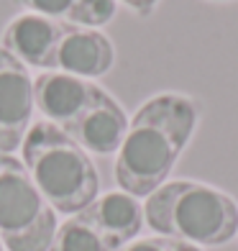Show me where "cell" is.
<instances>
[{
  "label": "cell",
  "mask_w": 238,
  "mask_h": 251,
  "mask_svg": "<svg viewBox=\"0 0 238 251\" xmlns=\"http://www.w3.org/2000/svg\"><path fill=\"white\" fill-rule=\"evenodd\" d=\"M200 105L182 93H159L136 110L116 159V182L133 198H149L172 175L192 139Z\"/></svg>",
  "instance_id": "cell-1"
},
{
  "label": "cell",
  "mask_w": 238,
  "mask_h": 251,
  "mask_svg": "<svg viewBox=\"0 0 238 251\" xmlns=\"http://www.w3.org/2000/svg\"><path fill=\"white\" fill-rule=\"evenodd\" d=\"M143 221L159 236L192 246H223L238 233V205L210 185L177 179L146 198Z\"/></svg>",
  "instance_id": "cell-2"
},
{
  "label": "cell",
  "mask_w": 238,
  "mask_h": 251,
  "mask_svg": "<svg viewBox=\"0 0 238 251\" xmlns=\"http://www.w3.org/2000/svg\"><path fill=\"white\" fill-rule=\"evenodd\" d=\"M21 146L24 167L54 213L77 215L97 198L100 179L93 159L56 126L33 123Z\"/></svg>",
  "instance_id": "cell-3"
},
{
  "label": "cell",
  "mask_w": 238,
  "mask_h": 251,
  "mask_svg": "<svg viewBox=\"0 0 238 251\" xmlns=\"http://www.w3.org/2000/svg\"><path fill=\"white\" fill-rule=\"evenodd\" d=\"M56 213L33 185L28 169L0 154V238L8 251H49Z\"/></svg>",
  "instance_id": "cell-4"
},
{
  "label": "cell",
  "mask_w": 238,
  "mask_h": 251,
  "mask_svg": "<svg viewBox=\"0 0 238 251\" xmlns=\"http://www.w3.org/2000/svg\"><path fill=\"white\" fill-rule=\"evenodd\" d=\"M33 108V79L26 64L0 47V154H13L24 144Z\"/></svg>",
  "instance_id": "cell-5"
},
{
  "label": "cell",
  "mask_w": 238,
  "mask_h": 251,
  "mask_svg": "<svg viewBox=\"0 0 238 251\" xmlns=\"http://www.w3.org/2000/svg\"><path fill=\"white\" fill-rule=\"evenodd\" d=\"M100 95L103 87H97L95 82L56 70L41 72L33 79V105L41 110L44 121H49L64 133Z\"/></svg>",
  "instance_id": "cell-6"
},
{
  "label": "cell",
  "mask_w": 238,
  "mask_h": 251,
  "mask_svg": "<svg viewBox=\"0 0 238 251\" xmlns=\"http://www.w3.org/2000/svg\"><path fill=\"white\" fill-rule=\"evenodd\" d=\"M64 31L67 24H62V21L44 18L36 13H21L3 31V49L10 56H16L21 64L51 72L56 44Z\"/></svg>",
  "instance_id": "cell-7"
},
{
  "label": "cell",
  "mask_w": 238,
  "mask_h": 251,
  "mask_svg": "<svg viewBox=\"0 0 238 251\" xmlns=\"http://www.w3.org/2000/svg\"><path fill=\"white\" fill-rule=\"evenodd\" d=\"M116 62V49L105 33L95 28H79V26H67L56 44V56H54V70L74 77H100L110 72Z\"/></svg>",
  "instance_id": "cell-8"
},
{
  "label": "cell",
  "mask_w": 238,
  "mask_h": 251,
  "mask_svg": "<svg viewBox=\"0 0 238 251\" xmlns=\"http://www.w3.org/2000/svg\"><path fill=\"white\" fill-rule=\"evenodd\" d=\"M128 133V118H126V110H123L116 98H110L105 90L93 105H90L82 116L74 121V126L67 136L82 146L87 154H100V156H108V154H116L120 149L123 139Z\"/></svg>",
  "instance_id": "cell-9"
},
{
  "label": "cell",
  "mask_w": 238,
  "mask_h": 251,
  "mask_svg": "<svg viewBox=\"0 0 238 251\" xmlns=\"http://www.w3.org/2000/svg\"><path fill=\"white\" fill-rule=\"evenodd\" d=\"M79 213L87 221H93L97 226V231L116 249H123L126 244H131L143 228V208L133 195H128L123 190L105 192L103 198H95Z\"/></svg>",
  "instance_id": "cell-10"
},
{
  "label": "cell",
  "mask_w": 238,
  "mask_h": 251,
  "mask_svg": "<svg viewBox=\"0 0 238 251\" xmlns=\"http://www.w3.org/2000/svg\"><path fill=\"white\" fill-rule=\"evenodd\" d=\"M49 251H118V249L97 231L93 221H87L82 213H77L70 221H64V226L56 228Z\"/></svg>",
  "instance_id": "cell-11"
},
{
  "label": "cell",
  "mask_w": 238,
  "mask_h": 251,
  "mask_svg": "<svg viewBox=\"0 0 238 251\" xmlns=\"http://www.w3.org/2000/svg\"><path fill=\"white\" fill-rule=\"evenodd\" d=\"M118 8V0H77L72 13L67 16L70 26L79 28H97L113 21Z\"/></svg>",
  "instance_id": "cell-12"
},
{
  "label": "cell",
  "mask_w": 238,
  "mask_h": 251,
  "mask_svg": "<svg viewBox=\"0 0 238 251\" xmlns=\"http://www.w3.org/2000/svg\"><path fill=\"white\" fill-rule=\"evenodd\" d=\"M118 251H202L200 246H192L187 241H177L169 236H151V238H139L131 241Z\"/></svg>",
  "instance_id": "cell-13"
},
{
  "label": "cell",
  "mask_w": 238,
  "mask_h": 251,
  "mask_svg": "<svg viewBox=\"0 0 238 251\" xmlns=\"http://www.w3.org/2000/svg\"><path fill=\"white\" fill-rule=\"evenodd\" d=\"M26 10L44 18H54V21H67V16L72 13V8L77 0H18Z\"/></svg>",
  "instance_id": "cell-14"
},
{
  "label": "cell",
  "mask_w": 238,
  "mask_h": 251,
  "mask_svg": "<svg viewBox=\"0 0 238 251\" xmlns=\"http://www.w3.org/2000/svg\"><path fill=\"white\" fill-rule=\"evenodd\" d=\"M120 3H126L131 10H136L139 16H149L151 10L156 8V3L159 0H120Z\"/></svg>",
  "instance_id": "cell-15"
},
{
  "label": "cell",
  "mask_w": 238,
  "mask_h": 251,
  "mask_svg": "<svg viewBox=\"0 0 238 251\" xmlns=\"http://www.w3.org/2000/svg\"><path fill=\"white\" fill-rule=\"evenodd\" d=\"M0 251H5V246H3V238H0Z\"/></svg>",
  "instance_id": "cell-16"
},
{
  "label": "cell",
  "mask_w": 238,
  "mask_h": 251,
  "mask_svg": "<svg viewBox=\"0 0 238 251\" xmlns=\"http://www.w3.org/2000/svg\"><path fill=\"white\" fill-rule=\"evenodd\" d=\"M213 3H225V0H213Z\"/></svg>",
  "instance_id": "cell-17"
}]
</instances>
